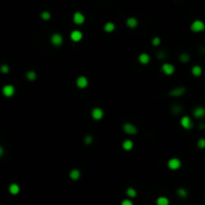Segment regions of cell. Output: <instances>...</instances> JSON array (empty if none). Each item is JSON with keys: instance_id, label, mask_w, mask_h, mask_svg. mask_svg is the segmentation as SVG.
<instances>
[{"instance_id": "6da1fadb", "label": "cell", "mask_w": 205, "mask_h": 205, "mask_svg": "<svg viewBox=\"0 0 205 205\" xmlns=\"http://www.w3.org/2000/svg\"><path fill=\"white\" fill-rule=\"evenodd\" d=\"M181 166H182V162L179 158H176V157H173V158H170V159L167 161V167L172 170V171H176V170L180 169Z\"/></svg>"}, {"instance_id": "7a4b0ae2", "label": "cell", "mask_w": 205, "mask_h": 205, "mask_svg": "<svg viewBox=\"0 0 205 205\" xmlns=\"http://www.w3.org/2000/svg\"><path fill=\"white\" fill-rule=\"evenodd\" d=\"M190 29L191 31L195 32V33H198V32H202L205 30V23L202 21V20H194L190 25Z\"/></svg>"}, {"instance_id": "3957f363", "label": "cell", "mask_w": 205, "mask_h": 205, "mask_svg": "<svg viewBox=\"0 0 205 205\" xmlns=\"http://www.w3.org/2000/svg\"><path fill=\"white\" fill-rule=\"evenodd\" d=\"M122 129H123V131L125 132L126 134L128 135H135L138 132V129H137V127L135 126L134 124H132V123H130V122H126V123H124L123 124V126H122Z\"/></svg>"}, {"instance_id": "277c9868", "label": "cell", "mask_w": 205, "mask_h": 205, "mask_svg": "<svg viewBox=\"0 0 205 205\" xmlns=\"http://www.w3.org/2000/svg\"><path fill=\"white\" fill-rule=\"evenodd\" d=\"M180 125H181V127H182L183 129L189 130L193 127L192 119H191L188 115H184V116L181 117V119H180Z\"/></svg>"}, {"instance_id": "5b68a950", "label": "cell", "mask_w": 205, "mask_h": 205, "mask_svg": "<svg viewBox=\"0 0 205 205\" xmlns=\"http://www.w3.org/2000/svg\"><path fill=\"white\" fill-rule=\"evenodd\" d=\"M15 87L12 84H5L2 87V94L5 97H8V98L12 97L15 94Z\"/></svg>"}, {"instance_id": "8992f818", "label": "cell", "mask_w": 205, "mask_h": 205, "mask_svg": "<svg viewBox=\"0 0 205 205\" xmlns=\"http://www.w3.org/2000/svg\"><path fill=\"white\" fill-rule=\"evenodd\" d=\"M50 42L53 46H55V47L61 46L62 44H63V37L59 33H54L50 37Z\"/></svg>"}, {"instance_id": "52a82bcc", "label": "cell", "mask_w": 205, "mask_h": 205, "mask_svg": "<svg viewBox=\"0 0 205 205\" xmlns=\"http://www.w3.org/2000/svg\"><path fill=\"white\" fill-rule=\"evenodd\" d=\"M91 117L94 120H101L104 117V111L100 107H94L91 110Z\"/></svg>"}, {"instance_id": "ba28073f", "label": "cell", "mask_w": 205, "mask_h": 205, "mask_svg": "<svg viewBox=\"0 0 205 205\" xmlns=\"http://www.w3.org/2000/svg\"><path fill=\"white\" fill-rule=\"evenodd\" d=\"M161 71L165 75L170 76L172 74H174V72H175V66L171 63H163L161 66Z\"/></svg>"}, {"instance_id": "9c48e42d", "label": "cell", "mask_w": 205, "mask_h": 205, "mask_svg": "<svg viewBox=\"0 0 205 205\" xmlns=\"http://www.w3.org/2000/svg\"><path fill=\"white\" fill-rule=\"evenodd\" d=\"M89 84V81L86 76L84 75H81V76H78L77 79H76V86L79 88V89H84L86 88Z\"/></svg>"}, {"instance_id": "30bf717a", "label": "cell", "mask_w": 205, "mask_h": 205, "mask_svg": "<svg viewBox=\"0 0 205 205\" xmlns=\"http://www.w3.org/2000/svg\"><path fill=\"white\" fill-rule=\"evenodd\" d=\"M193 117L197 118V119H202L205 117V107L203 106H197L193 109L192 111Z\"/></svg>"}, {"instance_id": "8fae6325", "label": "cell", "mask_w": 205, "mask_h": 205, "mask_svg": "<svg viewBox=\"0 0 205 205\" xmlns=\"http://www.w3.org/2000/svg\"><path fill=\"white\" fill-rule=\"evenodd\" d=\"M186 89L185 87H182V86H178V87H175L173 89H171L169 91V95L171 97H181L182 95L185 93Z\"/></svg>"}, {"instance_id": "7c38bea8", "label": "cell", "mask_w": 205, "mask_h": 205, "mask_svg": "<svg viewBox=\"0 0 205 205\" xmlns=\"http://www.w3.org/2000/svg\"><path fill=\"white\" fill-rule=\"evenodd\" d=\"M73 22L75 23L76 25H81L85 22V16L83 15L82 12L80 11H76L73 14Z\"/></svg>"}, {"instance_id": "4fadbf2b", "label": "cell", "mask_w": 205, "mask_h": 205, "mask_svg": "<svg viewBox=\"0 0 205 205\" xmlns=\"http://www.w3.org/2000/svg\"><path fill=\"white\" fill-rule=\"evenodd\" d=\"M70 39H71V41H73V42H75V43L80 42L83 39V33L80 30H73L70 33Z\"/></svg>"}, {"instance_id": "5bb4252c", "label": "cell", "mask_w": 205, "mask_h": 205, "mask_svg": "<svg viewBox=\"0 0 205 205\" xmlns=\"http://www.w3.org/2000/svg\"><path fill=\"white\" fill-rule=\"evenodd\" d=\"M138 61H139V63L142 65H147L149 62H150V55L145 52L140 53L138 56Z\"/></svg>"}, {"instance_id": "9a60e30c", "label": "cell", "mask_w": 205, "mask_h": 205, "mask_svg": "<svg viewBox=\"0 0 205 205\" xmlns=\"http://www.w3.org/2000/svg\"><path fill=\"white\" fill-rule=\"evenodd\" d=\"M8 191L10 194L12 195H17L20 192V186L17 183H11L8 187Z\"/></svg>"}, {"instance_id": "2e32d148", "label": "cell", "mask_w": 205, "mask_h": 205, "mask_svg": "<svg viewBox=\"0 0 205 205\" xmlns=\"http://www.w3.org/2000/svg\"><path fill=\"white\" fill-rule=\"evenodd\" d=\"M133 147H134V143L131 139H125V140L122 142V148L124 149L125 151L132 150Z\"/></svg>"}, {"instance_id": "e0dca14e", "label": "cell", "mask_w": 205, "mask_h": 205, "mask_svg": "<svg viewBox=\"0 0 205 205\" xmlns=\"http://www.w3.org/2000/svg\"><path fill=\"white\" fill-rule=\"evenodd\" d=\"M81 177V172L79 169H72L69 172V178L71 180H78Z\"/></svg>"}, {"instance_id": "ac0fdd59", "label": "cell", "mask_w": 205, "mask_h": 205, "mask_svg": "<svg viewBox=\"0 0 205 205\" xmlns=\"http://www.w3.org/2000/svg\"><path fill=\"white\" fill-rule=\"evenodd\" d=\"M126 25L129 28L133 29L135 27H137V25H138V20L135 17H129L126 19Z\"/></svg>"}, {"instance_id": "d6986e66", "label": "cell", "mask_w": 205, "mask_h": 205, "mask_svg": "<svg viewBox=\"0 0 205 205\" xmlns=\"http://www.w3.org/2000/svg\"><path fill=\"white\" fill-rule=\"evenodd\" d=\"M191 73H192V75L195 76V77H199L202 74V67L199 66V65H194V66L191 68Z\"/></svg>"}, {"instance_id": "ffe728a7", "label": "cell", "mask_w": 205, "mask_h": 205, "mask_svg": "<svg viewBox=\"0 0 205 205\" xmlns=\"http://www.w3.org/2000/svg\"><path fill=\"white\" fill-rule=\"evenodd\" d=\"M104 31L107 32V33H112V32L115 30V24L113 22H106L104 24V27H103Z\"/></svg>"}, {"instance_id": "44dd1931", "label": "cell", "mask_w": 205, "mask_h": 205, "mask_svg": "<svg viewBox=\"0 0 205 205\" xmlns=\"http://www.w3.org/2000/svg\"><path fill=\"white\" fill-rule=\"evenodd\" d=\"M156 205H169V199L165 196H160L156 199Z\"/></svg>"}, {"instance_id": "7402d4cb", "label": "cell", "mask_w": 205, "mask_h": 205, "mask_svg": "<svg viewBox=\"0 0 205 205\" xmlns=\"http://www.w3.org/2000/svg\"><path fill=\"white\" fill-rule=\"evenodd\" d=\"M26 78L28 81H35L37 78V73L34 70H29L26 72Z\"/></svg>"}, {"instance_id": "603a6c76", "label": "cell", "mask_w": 205, "mask_h": 205, "mask_svg": "<svg viewBox=\"0 0 205 205\" xmlns=\"http://www.w3.org/2000/svg\"><path fill=\"white\" fill-rule=\"evenodd\" d=\"M176 193H177V195H178L180 198H186L187 197V195H188V192H187V190L185 189V188H183V187H180V188H178L176 191Z\"/></svg>"}, {"instance_id": "cb8c5ba5", "label": "cell", "mask_w": 205, "mask_h": 205, "mask_svg": "<svg viewBox=\"0 0 205 205\" xmlns=\"http://www.w3.org/2000/svg\"><path fill=\"white\" fill-rule=\"evenodd\" d=\"M126 195L129 198H134L137 195V191L133 187H128L126 189Z\"/></svg>"}, {"instance_id": "d4e9b609", "label": "cell", "mask_w": 205, "mask_h": 205, "mask_svg": "<svg viewBox=\"0 0 205 205\" xmlns=\"http://www.w3.org/2000/svg\"><path fill=\"white\" fill-rule=\"evenodd\" d=\"M179 60H180L182 63H187L188 61L190 60V55L188 53H181L180 56H179Z\"/></svg>"}, {"instance_id": "484cf974", "label": "cell", "mask_w": 205, "mask_h": 205, "mask_svg": "<svg viewBox=\"0 0 205 205\" xmlns=\"http://www.w3.org/2000/svg\"><path fill=\"white\" fill-rule=\"evenodd\" d=\"M40 17L42 18L44 21H47V20H49L51 18V14L49 11H42V12L40 13Z\"/></svg>"}, {"instance_id": "4316f807", "label": "cell", "mask_w": 205, "mask_h": 205, "mask_svg": "<svg viewBox=\"0 0 205 205\" xmlns=\"http://www.w3.org/2000/svg\"><path fill=\"white\" fill-rule=\"evenodd\" d=\"M160 43H161V38L158 36L154 37V38H152V40H151V44H152L153 46H155V47H157V46L160 45Z\"/></svg>"}, {"instance_id": "83f0119b", "label": "cell", "mask_w": 205, "mask_h": 205, "mask_svg": "<svg viewBox=\"0 0 205 205\" xmlns=\"http://www.w3.org/2000/svg\"><path fill=\"white\" fill-rule=\"evenodd\" d=\"M0 71H1L3 74H7V73H9V71H10V67L6 64H3V65H1V67H0Z\"/></svg>"}, {"instance_id": "f1b7e54d", "label": "cell", "mask_w": 205, "mask_h": 205, "mask_svg": "<svg viewBox=\"0 0 205 205\" xmlns=\"http://www.w3.org/2000/svg\"><path fill=\"white\" fill-rule=\"evenodd\" d=\"M93 142V137H92V135H90V134H88V135H86L85 136V138H84V143L86 144V145H90Z\"/></svg>"}, {"instance_id": "f546056e", "label": "cell", "mask_w": 205, "mask_h": 205, "mask_svg": "<svg viewBox=\"0 0 205 205\" xmlns=\"http://www.w3.org/2000/svg\"><path fill=\"white\" fill-rule=\"evenodd\" d=\"M197 147L200 148V149H204L205 148V138L198 139V141H197Z\"/></svg>"}, {"instance_id": "4dcf8cb0", "label": "cell", "mask_w": 205, "mask_h": 205, "mask_svg": "<svg viewBox=\"0 0 205 205\" xmlns=\"http://www.w3.org/2000/svg\"><path fill=\"white\" fill-rule=\"evenodd\" d=\"M121 205H133V202L130 199H124L121 202Z\"/></svg>"}, {"instance_id": "1f68e13d", "label": "cell", "mask_w": 205, "mask_h": 205, "mask_svg": "<svg viewBox=\"0 0 205 205\" xmlns=\"http://www.w3.org/2000/svg\"><path fill=\"white\" fill-rule=\"evenodd\" d=\"M199 128L200 129H204L205 128V123H201V124H199Z\"/></svg>"}, {"instance_id": "d6a6232c", "label": "cell", "mask_w": 205, "mask_h": 205, "mask_svg": "<svg viewBox=\"0 0 205 205\" xmlns=\"http://www.w3.org/2000/svg\"><path fill=\"white\" fill-rule=\"evenodd\" d=\"M3 152H4V150H3V148L2 147H0V155H3Z\"/></svg>"}]
</instances>
